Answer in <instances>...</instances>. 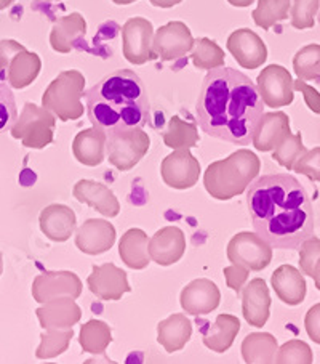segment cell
Instances as JSON below:
<instances>
[{
  "instance_id": "obj_1",
  "label": "cell",
  "mask_w": 320,
  "mask_h": 364,
  "mask_svg": "<svg viewBox=\"0 0 320 364\" xmlns=\"http://www.w3.org/2000/svg\"><path fill=\"white\" fill-rule=\"evenodd\" d=\"M265 114L258 87L232 68L210 69L197 98V121L206 135L245 146Z\"/></svg>"
},
{
  "instance_id": "obj_2",
  "label": "cell",
  "mask_w": 320,
  "mask_h": 364,
  "mask_svg": "<svg viewBox=\"0 0 320 364\" xmlns=\"http://www.w3.org/2000/svg\"><path fill=\"white\" fill-rule=\"evenodd\" d=\"M256 235L275 249H298L314 233V213L303 185L285 173L263 175L247 193Z\"/></svg>"
},
{
  "instance_id": "obj_3",
  "label": "cell",
  "mask_w": 320,
  "mask_h": 364,
  "mask_svg": "<svg viewBox=\"0 0 320 364\" xmlns=\"http://www.w3.org/2000/svg\"><path fill=\"white\" fill-rule=\"evenodd\" d=\"M87 116L104 132L144 127L149 121L146 85L131 69H117L85 92Z\"/></svg>"
},
{
  "instance_id": "obj_4",
  "label": "cell",
  "mask_w": 320,
  "mask_h": 364,
  "mask_svg": "<svg viewBox=\"0 0 320 364\" xmlns=\"http://www.w3.org/2000/svg\"><path fill=\"white\" fill-rule=\"evenodd\" d=\"M261 161L248 149H238L229 158L211 162L204 173L206 193L218 200H229L245 193L260 175Z\"/></svg>"
},
{
  "instance_id": "obj_5",
  "label": "cell",
  "mask_w": 320,
  "mask_h": 364,
  "mask_svg": "<svg viewBox=\"0 0 320 364\" xmlns=\"http://www.w3.org/2000/svg\"><path fill=\"white\" fill-rule=\"evenodd\" d=\"M85 97V77L82 73L71 69L62 71L52 80L42 95V106L62 122L75 121L84 116L82 98Z\"/></svg>"
},
{
  "instance_id": "obj_6",
  "label": "cell",
  "mask_w": 320,
  "mask_h": 364,
  "mask_svg": "<svg viewBox=\"0 0 320 364\" xmlns=\"http://www.w3.org/2000/svg\"><path fill=\"white\" fill-rule=\"evenodd\" d=\"M150 138L141 127L106 132L108 159L121 172L133 168L148 154Z\"/></svg>"
},
{
  "instance_id": "obj_7",
  "label": "cell",
  "mask_w": 320,
  "mask_h": 364,
  "mask_svg": "<svg viewBox=\"0 0 320 364\" xmlns=\"http://www.w3.org/2000/svg\"><path fill=\"white\" fill-rule=\"evenodd\" d=\"M56 119L52 111L34 103H26L15 124L11 125V136L21 140L26 148L43 149L53 143Z\"/></svg>"
},
{
  "instance_id": "obj_8",
  "label": "cell",
  "mask_w": 320,
  "mask_h": 364,
  "mask_svg": "<svg viewBox=\"0 0 320 364\" xmlns=\"http://www.w3.org/2000/svg\"><path fill=\"white\" fill-rule=\"evenodd\" d=\"M228 259L250 272H261L272 260V247L256 233L242 231L229 241Z\"/></svg>"
},
{
  "instance_id": "obj_9",
  "label": "cell",
  "mask_w": 320,
  "mask_h": 364,
  "mask_svg": "<svg viewBox=\"0 0 320 364\" xmlns=\"http://www.w3.org/2000/svg\"><path fill=\"white\" fill-rule=\"evenodd\" d=\"M153 41L154 28L146 18L135 16L125 21L122 26V52L131 65L141 66L154 58Z\"/></svg>"
},
{
  "instance_id": "obj_10",
  "label": "cell",
  "mask_w": 320,
  "mask_h": 364,
  "mask_svg": "<svg viewBox=\"0 0 320 364\" xmlns=\"http://www.w3.org/2000/svg\"><path fill=\"white\" fill-rule=\"evenodd\" d=\"M260 95L269 108H284L293 103V77L284 66H266L256 79Z\"/></svg>"
},
{
  "instance_id": "obj_11",
  "label": "cell",
  "mask_w": 320,
  "mask_h": 364,
  "mask_svg": "<svg viewBox=\"0 0 320 364\" xmlns=\"http://www.w3.org/2000/svg\"><path fill=\"white\" fill-rule=\"evenodd\" d=\"M33 297L37 304H48L58 297L79 299L82 296V281L72 272H45L33 282Z\"/></svg>"
},
{
  "instance_id": "obj_12",
  "label": "cell",
  "mask_w": 320,
  "mask_h": 364,
  "mask_svg": "<svg viewBox=\"0 0 320 364\" xmlns=\"http://www.w3.org/2000/svg\"><path fill=\"white\" fill-rule=\"evenodd\" d=\"M194 42L196 41L191 34V29L183 21H170L157 29L153 50L155 56H160V60L173 61L192 52Z\"/></svg>"
},
{
  "instance_id": "obj_13",
  "label": "cell",
  "mask_w": 320,
  "mask_h": 364,
  "mask_svg": "<svg viewBox=\"0 0 320 364\" xmlns=\"http://www.w3.org/2000/svg\"><path fill=\"white\" fill-rule=\"evenodd\" d=\"M160 175L173 190H189L199 181L200 164L189 149H177L162 161Z\"/></svg>"
},
{
  "instance_id": "obj_14",
  "label": "cell",
  "mask_w": 320,
  "mask_h": 364,
  "mask_svg": "<svg viewBox=\"0 0 320 364\" xmlns=\"http://www.w3.org/2000/svg\"><path fill=\"white\" fill-rule=\"evenodd\" d=\"M221 302V292H219L215 282L205 278L194 279L181 291L180 304L187 315L204 316L216 310Z\"/></svg>"
},
{
  "instance_id": "obj_15",
  "label": "cell",
  "mask_w": 320,
  "mask_h": 364,
  "mask_svg": "<svg viewBox=\"0 0 320 364\" xmlns=\"http://www.w3.org/2000/svg\"><path fill=\"white\" fill-rule=\"evenodd\" d=\"M87 284L99 300H121L123 294L131 291L127 273L122 268H117L114 263L93 267L92 274L87 278Z\"/></svg>"
},
{
  "instance_id": "obj_16",
  "label": "cell",
  "mask_w": 320,
  "mask_h": 364,
  "mask_svg": "<svg viewBox=\"0 0 320 364\" xmlns=\"http://www.w3.org/2000/svg\"><path fill=\"white\" fill-rule=\"evenodd\" d=\"M228 50L236 61L245 69H258L267 60V47L252 29L234 31L228 39Z\"/></svg>"
},
{
  "instance_id": "obj_17",
  "label": "cell",
  "mask_w": 320,
  "mask_h": 364,
  "mask_svg": "<svg viewBox=\"0 0 320 364\" xmlns=\"http://www.w3.org/2000/svg\"><path fill=\"white\" fill-rule=\"evenodd\" d=\"M116 242V228L103 218H90L75 233V246L87 255L108 252Z\"/></svg>"
},
{
  "instance_id": "obj_18",
  "label": "cell",
  "mask_w": 320,
  "mask_h": 364,
  "mask_svg": "<svg viewBox=\"0 0 320 364\" xmlns=\"http://www.w3.org/2000/svg\"><path fill=\"white\" fill-rule=\"evenodd\" d=\"M186 237L178 227H165L149 240V255L160 267H170L183 259Z\"/></svg>"
},
{
  "instance_id": "obj_19",
  "label": "cell",
  "mask_w": 320,
  "mask_h": 364,
  "mask_svg": "<svg viewBox=\"0 0 320 364\" xmlns=\"http://www.w3.org/2000/svg\"><path fill=\"white\" fill-rule=\"evenodd\" d=\"M271 296L266 281L255 278L242 289V311L245 321L253 328H263L269 319Z\"/></svg>"
},
{
  "instance_id": "obj_20",
  "label": "cell",
  "mask_w": 320,
  "mask_h": 364,
  "mask_svg": "<svg viewBox=\"0 0 320 364\" xmlns=\"http://www.w3.org/2000/svg\"><path fill=\"white\" fill-rule=\"evenodd\" d=\"M72 194L79 203L93 207L104 217L114 218L121 212V204H118L116 194L99 181L80 180L75 183Z\"/></svg>"
},
{
  "instance_id": "obj_21",
  "label": "cell",
  "mask_w": 320,
  "mask_h": 364,
  "mask_svg": "<svg viewBox=\"0 0 320 364\" xmlns=\"http://www.w3.org/2000/svg\"><path fill=\"white\" fill-rule=\"evenodd\" d=\"M40 230L50 241L65 242L77 227V218L69 205L52 204L40 212Z\"/></svg>"
},
{
  "instance_id": "obj_22",
  "label": "cell",
  "mask_w": 320,
  "mask_h": 364,
  "mask_svg": "<svg viewBox=\"0 0 320 364\" xmlns=\"http://www.w3.org/2000/svg\"><path fill=\"white\" fill-rule=\"evenodd\" d=\"M290 134V117L285 112H266L261 117L252 143L258 151H274Z\"/></svg>"
},
{
  "instance_id": "obj_23",
  "label": "cell",
  "mask_w": 320,
  "mask_h": 364,
  "mask_svg": "<svg viewBox=\"0 0 320 364\" xmlns=\"http://www.w3.org/2000/svg\"><path fill=\"white\" fill-rule=\"evenodd\" d=\"M35 313L43 329H69L82 318V310L71 297L50 300Z\"/></svg>"
},
{
  "instance_id": "obj_24",
  "label": "cell",
  "mask_w": 320,
  "mask_h": 364,
  "mask_svg": "<svg viewBox=\"0 0 320 364\" xmlns=\"http://www.w3.org/2000/svg\"><path fill=\"white\" fill-rule=\"evenodd\" d=\"M272 287L282 302L297 306L306 299V279L303 272L292 265H280L272 273Z\"/></svg>"
},
{
  "instance_id": "obj_25",
  "label": "cell",
  "mask_w": 320,
  "mask_h": 364,
  "mask_svg": "<svg viewBox=\"0 0 320 364\" xmlns=\"http://www.w3.org/2000/svg\"><path fill=\"white\" fill-rule=\"evenodd\" d=\"M72 153L80 164L89 167L99 166L104 161L106 132L95 125L79 132L72 141Z\"/></svg>"
},
{
  "instance_id": "obj_26",
  "label": "cell",
  "mask_w": 320,
  "mask_h": 364,
  "mask_svg": "<svg viewBox=\"0 0 320 364\" xmlns=\"http://www.w3.org/2000/svg\"><path fill=\"white\" fill-rule=\"evenodd\" d=\"M87 34V21L85 18L77 14H71L60 18L53 24L52 33H50V46L58 53H69L74 48L75 42Z\"/></svg>"
},
{
  "instance_id": "obj_27",
  "label": "cell",
  "mask_w": 320,
  "mask_h": 364,
  "mask_svg": "<svg viewBox=\"0 0 320 364\" xmlns=\"http://www.w3.org/2000/svg\"><path fill=\"white\" fill-rule=\"evenodd\" d=\"M192 336V323L181 313L168 316L157 326V342L165 348L167 353H175L186 347Z\"/></svg>"
},
{
  "instance_id": "obj_28",
  "label": "cell",
  "mask_w": 320,
  "mask_h": 364,
  "mask_svg": "<svg viewBox=\"0 0 320 364\" xmlns=\"http://www.w3.org/2000/svg\"><path fill=\"white\" fill-rule=\"evenodd\" d=\"M40 69L42 61L39 55L29 52L26 48L20 50V52L11 58L7 69H5V71H7L9 85L11 89L18 90L26 89V87L33 84L37 76H39Z\"/></svg>"
},
{
  "instance_id": "obj_29",
  "label": "cell",
  "mask_w": 320,
  "mask_h": 364,
  "mask_svg": "<svg viewBox=\"0 0 320 364\" xmlns=\"http://www.w3.org/2000/svg\"><path fill=\"white\" fill-rule=\"evenodd\" d=\"M149 237L140 228H131L118 241V255L128 268L144 269L150 262Z\"/></svg>"
},
{
  "instance_id": "obj_30",
  "label": "cell",
  "mask_w": 320,
  "mask_h": 364,
  "mask_svg": "<svg viewBox=\"0 0 320 364\" xmlns=\"http://www.w3.org/2000/svg\"><path fill=\"white\" fill-rule=\"evenodd\" d=\"M238 331H241L238 318L223 313L216 318L215 324L204 331V345L216 353H224L232 347Z\"/></svg>"
},
{
  "instance_id": "obj_31",
  "label": "cell",
  "mask_w": 320,
  "mask_h": 364,
  "mask_svg": "<svg viewBox=\"0 0 320 364\" xmlns=\"http://www.w3.org/2000/svg\"><path fill=\"white\" fill-rule=\"evenodd\" d=\"M277 341L269 332H253L242 342L243 361L248 364L275 363L277 356Z\"/></svg>"
},
{
  "instance_id": "obj_32",
  "label": "cell",
  "mask_w": 320,
  "mask_h": 364,
  "mask_svg": "<svg viewBox=\"0 0 320 364\" xmlns=\"http://www.w3.org/2000/svg\"><path fill=\"white\" fill-rule=\"evenodd\" d=\"M112 342L111 328L99 319H90L80 329L79 343L85 353L101 355Z\"/></svg>"
},
{
  "instance_id": "obj_33",
  "label": "cell",
  "mask_w": 320,
  "mask_h": 364,
  "mask_svg": "<svg viewBox=\"0 0 320 364\" xmlns=\"http://www.w3.org/2000/svg\"><path fill=\"white\" fill-rule=\"evenodd\" d=\"M164 143L172 149H191L199 143L197 125L186 122L180 116H173L164 132Z\"/></svg>"
},
{
  "instance_id": "obj_34",
  "label": "cell",
  "mask_w": 320,
  "mask_h": 364,
  "mask_svg": "<svg viewBox=\"0 0 320 364\" xmlns=\"http://www.w3.org/2000/svg\"><path fill=\"white\" fill-rule=\"evenodd\" d=\"M290 9L292 0H260L252 16L256 26L269 31L274 24L287 20Z\"/></svg>"
},
{
  "instance_id": "obj_35",
  "label": "cell",
  "mask_w": 320,
  "mask_h": 364,
  "mask_svg": "<svg viewBox=\"0 0 320 364\" xmlns=\"http://www.w3.org/2000/svg\"><path fill=\"white\" fill-rule=\"evenodd\" d=\"M191 60L196 68L210 71V69L224 66L226 56L223 48L219 47L215 41L202 37V39H197L194 42Z\"/></svg>"
},
{
  "instance_id": "obj_36",
  "label": "cell",
  "mask_w": 320,
  "mask_h": 364,
  "mask_svg": "<svg viewBox=\"0 0 320 364\" xmlns=\"http://www.w3.org/2000/svg\"><path fill=\"white\" fill-rule=\"evenodd\" d=\"M74 336V331L69 329H47L40 336V345L35 351L39 360H50V358L60 356L69 347V342Z\"/></svg>"
},
{
  "instance_id": "obj_37",
  "label": "cell",
  "mask_w": 320,
  "mask_h": 364,
  "mask_svg": "<svg viewBox=\"0 0 320 364\" xmlns=\"http://www.w3.org/2000/svg\"><path fill=\"white\" fill-rule=\"evenodd\" d=\"M293 71L303 80L320 79V46L309 43V46L298 50L293 58Z\"/></svg>"
},
{
  "instance_id": "obj_38",
  "label": "cell",
  "mask_w": 320,
  "mask_h": 364,
  "mask_svg": "<svg viewBox=\"0 0 320 364\" xmlns=\"http://www.w3.org/2000/svg\"><path fill=\"white\" fill-rule=\"evenodd\" d=\"M307 149L303 144V136L301 134L288 135L284 141H282L277 148L274 149L272 159L277 162L279 166L293 171V164L299 159V156L306 153Z\"/></svg>"
},
{
  "instance_id": "obj_39",
  "label": "cell",
  "mask_w": 320,
  "mask_h": 364,
  "mask_svg": "<svg viewBox=\"0 0 320 364\" xmlns=\"http://www.w3.org/2000/svg\"><path fill=\"white\" fill-rule=\"evenodd\" d=\"M319 7L320 0H293V5L290 9L292 26L299 31L314 28Z\"/></svg>"
},
{
  "instance_id": "obj_40",
  "label": "cell",
  "mask_w": 320,
  "mask_h": 364,
  "mask_svg": "<svg viewBox=\"0 0 320 364\" xmlns=\"http://www.w3.org/2000/svg\"><path fill=\"white\" fill-rule=\"evenodd\" d=\"M312 360V350L303 341H290L284 343L277 350V356H275V363L279 364H311Z\"/></svg>"
},
{
  "instance_id": "obj_41",
  "label": "cell",
  "mask_w": 320,
  "mask_h": 364,
  "mask_svg": "<svg viewBox=\"0 0 320 364\" xmlns=\"http://www.w3.org/2000/svg\"><path fill=\"white\" fill-rule=\"evenodd\" d=\"M18 119V108L15 95L10 85L0 82V134L11 129Z\"/></svg>"
},
{
  "instance_id": "obj_42",
  "label": "cell",
  "mask_w": 320,
  "mask_h": 364,
  "mask_svg": "<svg viewBox=\"0 0 320 364\" xmlns=\"http://www.w3.org/2000/svg\"><path fill=\"white\" fill-rule=\"evenodd\" d=\"M293 171L306 175L311 181H320V146L301 154L293 164Z\"/></svg>"
},
{
  "instance_id": "obj_43",
  "label": "cell",
  "mask_w": 320,
  "mask_h": 364,
  "mask_svg": "<svg viewBox=\"0 0 320 364\" xmlns=\"http://www.w3.org/2000/svg\"><path fill=\"white\" fill-rule=\"evenodd\" d=\"M320 259V240L319 237H307L299 246V268L304 274L311 276L312 269Z\"/></svg>"
},
{
  "instance_id": "obj_44",
  "label": "cell",
  "mask_w": 320,
  "mask_h": 364,
  "mask_svg": "<svg viewBox=\"0 0 320 364\" xmlns=\"http://www.w3.org/2000/svg\"><path fill=\"white\" fill-rule=\"evenodd\" d=\"M223 273L226 276V282H228V286L232 289V291H236L238 294V292H242V287L248 279L250 269L243 268L241 265H234V263H232V267L224 268Z\"/></svg>"
},
{
  "instance_id": "obj_45",
  "label": "cell",
  "mask_w": 320,
  "mask_h": 364,
  "mask_svg": "<svg viewBox=\"0 0 320 364\" xmlns=\"http://www.w3.org/2000/svg\"><path fill=\"white\" fill-rule=\"evenodd\" d=\"M293 89L303 93L307 108L316 112V114H320V93L314 87L307 85L306 80L298 77L297 80H293Z\"/></svg>"
},
{
  "instance_id": "obj_46",
  "label": "cell",
  "mask_w": 320,
  "mask_h": 364,
  "mask_svg": "<svg viewBox=\"0 0 320 364\" xmlns=\"http://www.w3.org/2000/svg\"><path fill=\"white\" fill-rule=\"evenodd\" d=\"M304 328L312 342L320 345V304L311 306L304 316Z\"/></svg>"
},
{
  "instance_id": "obj_47",
  "label": "cell",
  "mask_w": 320,
  "mask_h": 364,
  "mask_svg": "<svg viewBox=\"0 0 320 364\" xmlns=\"http://www.w3.org/2000/svg\"><path fill=\"white\" fill-rule=\"evenodd\" d=\"M23 48H26V47L13 39L0 41V71H5L9 66V63L11 61V58H13V56Z\"/></svg>"
},
{
  "instance_id": "obj_48",
  "label": "cell",
  "mask_w": 320,
  "mask_h": 364,
  "mask_svg": "<svg viewBox=\"0 0 320 364\" xmlns=\"http://www.w3.org/2000/svg\"><path fill=\"white\" fill-rule=\"evenodd\" d=\"M149 2L153 4L154 7H159V9H172L175 5L183 2V0H149Z\"/></svg>"
},
{
  "instance_id": "obj_49",
  "label": "cell",
  "mask_w": 320,
  "mask_h": 364,
  "mask_svg": "<svg viewBox=\"0 0 320 364\" xmlns=\"http://www.w3.org/2000/svg\"><path fill=\"white\" fill-rule=\"evenodd\" d=\"M311 278L314 279V284H316L317 291H320V259L317 260L316 267H314V269H312V274H311Z\"/></svg>"
},
{
  "instance_id": "obj_50",
  "label": "cell",
  "mask_w": 320,
  "mask_h": 364,
  "mask_svg": "<svg viewBox=\"0 0 320 364\" xmlns=\"http://www.w3.org/2000/svg\"><path fill=\"white\" fill-rule=\"evenodd\" d=\"M228 2L232 5V7H237V9H247L252 5L255 0H228Z\"/></svg>"
},
{
  "instance_id": "obj_51",
  "label": "cell",
  "mask_w": 320,
  "mask_h": 364,
  "mask_svg": "<svg viewBox=\"0 0 320 364\" xmlns=\"http://www.w3.org/2000/svg\"><path fill=\"white\" fill-rule=\"evenodd\" d=\"M15 0H0V10H5V9H9L11 4H13Z\"/></svg>"
},
{
  "instance_id": "obj_52",
  "label": "cell",
  "mask_w": 320,
  "mask_h": 364,
  "mask_svg": "<svg viewBox=\"0 0 320 364\" xmlns=\"http://www.w3.org/2000/svg\"><path fill=\"white\" fill-rule=\"evenodd\" d=\"M116 5H130V4H135L138 0H112Z\"/></svg>"
},
{
  "instance_id": "obj_53",
  "label": "cell",
  "mask_w": 320,
  "mask_h": 364,
  "mask_svg": "<svg viewBox=\"0 0 320 364\" xmlns=\"http://www.w3.org/2000/svg\"><path fill=\"white\" fill-rule=\"evenodd\" d=\"M4 272V257H2V252H0V274H2Z\"/></svg>"
},
{
  "instance_id": "obj_54",
  "label": "cell",
  "mask_w": 320,
  "mask_h": 364,
  "mask_svg": "<svg viewBox=\"0 0 320 364\" xmlns=\"http://www.w3.org/2000/svg\"><path fill=\"white\" fill-rule=\"evenodd\" d=\"M42 2H56V0H42Z\"/></svg>"
}]
</instances>
